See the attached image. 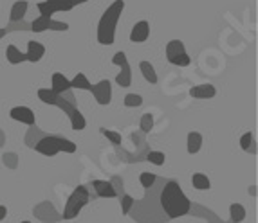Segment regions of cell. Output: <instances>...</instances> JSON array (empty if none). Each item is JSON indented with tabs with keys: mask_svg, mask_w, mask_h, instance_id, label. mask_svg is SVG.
I'll list each match as a JSON object with an SVG mask.
<instances>
[{
	"mask_svg": "<svg viewBox=\"0 0 258 223\" xmlns=\"http://www.w3.org/2000/svg\"><path fill=\"white\" fill-rule=\"evenodd\" d=\"M159 202L163 210L166 212V216L170 219L181 218V216H186L191 210V202L189 198L182 193L181 185L175 180H168L164 184L163 191H161Z\"/></svg>",
	"mask_w": 258,
	"mask_h": 223,
	"instance_id": "1",
	"label": "cell"
},
{
	"mask_svg": "<svg viewBox=\"0 0 258 223\" xmlns=\"http://www.w3.org/2000/svg\"><path fill=\"white\" fill-rule=\"evenodd\" d=\"M125 9V0H114L99 18L98 24V42L101 45H112L116 40V27L121 18V13Z\"/></svg>",
	"mask_w": 258,
	"mask_h": 223,
	"instance_id": "2",
	"label": "cell"
},
{
	"mask_svg": "<svg viewBox=\"0 0 258 223\" xmlns=\"http://www.w3.org/2000/svg\"><path fill=\"white\" fill-rule=\"evenodd\" d=\"M35 150L38 153L45 155V157H54L60 151H65V153H74L76 151V144L69 139L63 137H56V135H49V137L40 139L35 144Z\"/></svg>",
	"mask_w": 258,
	"mask_h": 223,
	"instance_id": "3",
	"label": "cell"
},
{
	"mask_svg": "<svg viewBox=\"0 0 258 223\" xmlns=\"http://www.w3.org/2000/svg\"><path fill=\"white\" fill-rule=\"evenodd\" d=\"M91 200V193H89V189L85 185H78L74 189L71 196L67 198V203H65V209H63V219H74L80 212H82L83 207L89 203Z\"/></svg>",
	"mask_w": 258,
	"mask_h": 223,
	"instance_id": "4",
	"label": "cell"
},
{
	"mask_svg": "<svg viewBox=\"0 0 258 223\" xmlns=\"http://www.w3.org/2000/svg\"><path fill=\"white\" fill-rule=\"evenodd\" d=\"M112 65H117V67H121V72L116 76L117 85L123 86V88L130 86V83H132V69H130L125 52H123V51L116 52V54H114V58H112Z\"/></svg>",
	"mask_w": 258,
	"mask_h": 223,
	"instance_id": "5",
	"label": "cell"
},
{
	"mask_svg": "<svg viewBox=\"0 0 258 223\" xmlns=\"http://www.w3.org/2000/svg\"><path fill=\"white\" fill-rule=\"evenodd\" d=\"M91 92H92V95H94L96 101H98V104H101V106H107V104H110V101H112V86H110V81H108V79H101L99 83L92 85Z\"/></svg>",
	"mask_w": 258,
	"mask_h": 223,
	"instance_id": "6",
	"label": "cell"
},
{
	"mask_svg": "<svg viewBox=\"0 0 258 223\" xmlns=\"http://www.w3.org/2000/svg\"><path fill=\"white\" fill-rule=\"evenodd\" d=\"M9 116H11V119H13V121L24 123V125H27V126H33L36 123L35 112L31 110V108H27V106H15V108H11Z\"/></svg>",
	"mask_w": 258,
	"mask_h": 223,
	"instance_id": "7",
	"label": "cell"
},
{
	"mask_svg": "<svg viewBox=\"0 0 258 223\" xmlns=\"http://www.w3.org/2000/svg\"><path fill=\"white\" fill-rule=\"evenodd\" d=\"M148 36H150V24H148L147 20H141L132 27V33H130V42L143 43V42H147Z\"/></svg>",
	"mask_w": 258,
	"mask_h": 223,
	"instance_id": "8",
	"label": "cell"
},
{
	"mask_svg": "<svg viewBox=\"0 0 258 223\" xmlns=\"http://www.w3.org/2000/svg\"><path fill=\"white\" fill-rule=\"evenodd\" d=\"M51 90L54 92V94H58V95L65 94V92L71 90V81L63 76V74L54 72V74H52V77H51Z\"/></svg>",
	"mask_w": 258,
	"mask_h": 223,
	"instance_id": "9",
	"label": "cell"
},
{
	"mask_svg": "<svg viewBox=\"0 0 258 223\" xmlns=\"http://www.w3.org/2000/svg\"><path fill=\"white\" fill-rule=\"evenodd\" d=\"M45 54V47H43L40 42H27V52H26V61H31V63H38L40 60Z\"/></svg>",
	"mask_w": 258,
	"mask_h": 223,
	"instance_id": "10",
	"label": "cell"
},
{
	"mask_svg": "<svg viewBox=\"0 0 258 223\" xmlns=\"http://www.w3.org/2000/svg\"><path fill=\"white\" fill-rule=\"evenodd\" d=\"M217 88L211 83H203V85H195L191 90H189V95L195 99H210L215 97Z\"/></svg>",
	"mask_w": 258,
	"mask_h": 223,
	"instance_id": "11",
	"label": "cell"
},
{
	"mask_svg": "<svg viewBox=\"0 0 258 223\" xmlns=\"http://www.w3.org/2000/svg\"><path fill=\"white\" fill-rule=\"evenodd\" d=\"M92 187H94L96 194H98L99 198H116L117 196L116 189H114L112 182H107V180H94V182H92Z\"/></svg>",
	"mask_w": 258,
	"mask_h": 223,
	"instance_id": "12",
	"label": "cell"
},
{
	"mask_svg": "<svg viewBox=\"0 0 258 223\" xmlns=\"http://www.w3.org/2000/svg\"><path fill=\"white\" fill-rule=\"evenodd\" d=\"M186 49H184V43L181 42V40H172V42H168L166 45V60L172 63L173 60H175L177 56L184 54Z\"/></svg>",
	"mask_w": 258,
	"mask_h": 223,
	"instance_id": "13",
	"label": "cell"
},
{
	"mask_svg": "<svg viewBox=\"0 0 258 223\" xmlns=\"http://www.w3.org/2000/svg\"><path fill=\"white\" fill-rule=\"evenodd\" d=\"M203 148V135L199 132H189L188 133V141H186V150L189 155H195L201 151Z\"/></svg>",
	"mask_w": 258,
	"mask_h": 223,
	"instance_id": "14",
	"label": "cell"
},
{
	"mask_svg": "<svg viewBox=\"0 0 258 223\" xmlns=\"http://www.w3.org/2000/svg\"><path fill=\"white\" fill-rule=\"evenodd\" d=\"M27 8H29V4H27L26 0H18V2H15L13 8H11V15H9V20L13 22H20L24 20V17H26L27 13Z\"/></svg>",
	"mask_w": 258,
	"mask_h": 223,
	"instance_id": "15",
	"label": "cell"
},
{
	"mask_svg": "<svg viewBox=\"0 0 258 223\" xmlns=\"http://www.w3.org/2000/svg\"><path fill=\"white\" fill-rule=\"evenodd\" d=\"M6 58H8V61L11 65H18V63H22V61H26V54H24L17 45H8V49H6Z\"/></svg>",
	"mask_w": 258,
	"mask_h": 223,
	"instance_id": "16",
	"label": "cell"
},
{
	"mask_svg": "<svg viewBox=\"0 0 258 223\" xmlns=\"http://www.w3.org/2000/svg\"><path fill=\"white\" fill-rule=\"evenodd\" d=\"M71 88H78V90H89V92H91L92 83L87 79V76L83 72H78L76 76L71 79Z\"/></svg>",
	"mask_w": 258,
	"mask_h": 223,
	"instance_id": "17",
	"label": "cell"
},
{
	"mask_svg": "<svg viewBox=\"0 0 258 223\" xmlns=\"http://www.w3.org/2000/svg\"><path fill=\"white\" fill-rule=\"evenodd\" d=\"M69 119H71V126H73V130H76V132H82V130H85L87 121H85V117H83V114L78 110V108H74V110L71 112Z\"/></svg>",
	"mask_w": 258,
	"mask_h": 223,
	"instance_id": "18",
	"label": "cell"
},
{
	"mask_svg": "<svg viewBox=\"0 0 258 223\" xmlns=\"http://www.w3.org/2000/svg\"><path fill=\"white\" fill-rule=\"evenodd\" d=\"M139 69H141L143 77H145L148 83H152V85L157 83V72H155L154 65H152L150 61H141V63H139Z\"/></svg>",
	"mask_w": 258,
	"mask_h": 223,
	"instance_id": "19",
	"label": "cell"
},
{
	"mask_svg": "<svg viewBox=\"0 0 258 223\" xmlns=\"http://www.w3.org/2000/svg\"><path fill=\"white\" fill-rule=\"evenodd\" d=\"M191 185H194L197 191H208L211 187V182L204 173H194L191 176Z\"/></svg>",
	"mask_w": 258,
	"mask_h": 223,
	"instance_id": "20",
	"label": "cell"
},
{
	"mask_svg": "<svg viewBox=\"0 0 258 223\" xmlns=\"http://www.w3.org/2000/svg\"><path fill=\"white\" fill-rule=\"evenodd\" d=\"M229 216L233 223H242L245 219V209L240 203H231L229 205Z\"/></svg>",
	"mask_w": 258,
	"mask_h": 223,
	"instance_id": "21",
	"label": "cell"
},
{
	"mask_svg": "<svg viewBox=\"0 0 258 223\" xmlns=\"http://www.w3.org/2000/svg\"><path fill=\"white\" fill-rule=\"evenodd\" d=\"M45 2L51 6L54 13H58V11H71L74 8L73 0H45Z\"/></svg>",
	"mask_w": 258,
	"mask_h": 223,
	"instance_id": "22",
	"label": "cell"
},
{
	"mask_svg": "<svg viewBox=\"0 0 258 223\" xmlns=\"http://www.w3.org/2000/svg\"><path fill=\"white\" fill-rule=\"evenodd\" d=\"M49 22H51V17H43V15H40L36 20H33V24H31V31L33 33H43V31L49 29Z\"/></svg>",
	"mask_w": 258,
	"mask_h": 223,
	"instance_id": "23",
	"label": "cell"
},
{
	"mask_svg": "<svg viewBox=\"0 0 258 223\" xmlns=\"http://www.w3.org/2000/svg\"><path fill=\"white\" fill-rule=\"evenodd\" d=\"M38 97H40V101H42V103L54 106L56 99H58V94H54L51 88H40V90H38Z\"/></svg>",
	"mask_w": 258,
	"mask_h": 223,
	"instance_id": "24",
	"label": "cell"
},
{
	"mask_svg": "<svg viewBox=\"0 0 258 223\" xmlns=\"http://www.w3.org/2000/svg\"><path fill=\"white\" fill-rule=\"evenodd\" d=\"M99 133H101L103 137H107L114 146H119L121 142H123L121 133H117V132H112V130H107V128H99Z\"/></svg>",
	"mask_w": 258,
	"mask_h": 223,
	"instance_id": "25",
	"label": "cell"
},
{
	"mask_svg": "<svg viewBox=\"0 0 258 223\" xmlns=\"http://www.w3.org/2000/svg\"><path fill=\"white\" fill-rule=\"evenodd\" d=\"M147 160L154 166H163L166 162V155L163 151H148L147 153Z\"/></svg>",
	"mask_w": 258,
	"mask_h": 223,
	"instance_id": "26",
	"label": "cell"
},
{
	"mask_svg": "<svg viewBox=\"0 0 258 223\" xmlns=\"http://www.w3.org/2000/svg\"><path fill=\"white\" fill-rule=\"evenodd\" d=\"M123 103H125L126 108H138L143 104V97L139 94H126Z\"/></svg>",
	"mask_w": 258,
	"mask_h": 223,
	"instance_id": "27",
	"label": "cell"
},
{
	"mask_svg": "<svg viewBox=\"0 0 258 223\" xmlns=\"http://www.w3.org/2000/svg\"><path fill=\"white\" fill-rule=\"evenodd\" d=\"M155 180H157V176L154 175V173H141V175H139V182H141V185L145 189H150L152 185L155 184Z\"/></svg>",
	"mask_w": 258,
	"mask_h": 223,
	"instance_id": "28",
	"label": "cell"
},
{
	"mask_svg": "<svg viewBox=\"0 0 258 223\" xmlns=\"http://www.w3.org/2000/svg\"><path fill=\"white\" fill-rule=\"evenodd\" d=\"M253 144H254V137H253V133H251V132L244 133V135L240 137V148L244 151H251Z\"/></svg>",
	"mask_w": 258,
	"mask_h": 223,
	"instance_id": "29",
	"label": "cell"
},
{
	"mask_svg": "<svg viewBox=\"0 0 258 223\" xmlns=\"http://www.w3.org/2000/svg\"><path fill=\"white\" fill-rule=\"evenodd\" d=\"M152 128H154V116H152V114H143V117H141V132L148 133Z\"/></svg>",
	"mask_w": 258,
	"mask_h": 223,
	"instance_id": "30",
	"label": "cell"
},
{
	"mask_svg": "<svg viewBox=\"0 0 258 223\" xmlns=\"http://www.w3.org/2000/svg\"><path fill=\"white\" fill-rule=\"evenodd\" d=\"M132 205H134V198L130 196V194H123V196H121V212H123V214H128Z\"/></svg>",
	"mask_w": 258,
	"mask_h": 223,
	"instance_id": "31",
	"label": "cell"
},
{
	"mask_svg": "<svg viewBox=\"0 0 258 223\" xmlns=\"http://www.w3.org/2000/svg\"><path fill=\"white\" fill-rule=\"evenodd\" d=\"M49 29H51V31H67V29H69V24H63V22H54L51 18V22H49Z\"/></svg>",
	"mask_w": 258,
	"mask_h": 223,
	"instance_id": "32",
	"label": "cell"
},
{
	"mask_svg": "<svg viewBox=\"0 0 258 223\" xmlns=\"http://www.w3.org/2000/svg\"><path fill=\"white\" fill-rule=\"evenodd\" d=\"M6 216H8V209H6L4 205H0V221H2Z\"/></svg>",
	"mask_w": 258,
	"mask_h": 223,
	"instance_id": "33",
	"label": "cell"
},
{
	"mask_svg": "<svg viewBox=\"0 0 258 223\" xmlns=\"http://www.w3.org/2000/svg\"><path fill=\"white\" fill-rule=\"evenodd\" d=\"M85 2H89V0H73L74 6H80V4H85Z\"/></svg>",
	"mask_w": 258,
	"mask_h": 223,
	"instance_id": "34",
	"label": "cell"
},
{
	"mask_svg": "<svg viewBox=\"0 0 258 223\" xmlns=\"http://www.w3.org/2000/svg\"><path fill=\"white\" fill-rule=\"evenodd\" d=\"M6 33H8V31H6V29H0V38H2V36H4Z\"/></svg>",
	"mask_w": 258,
	"mask_h": 223,
	"instance_id": "35",
	"label": "cell"
},
{
	"mask_svg": "<svg viewBox=\"0 0 258 223\" xmlns=\"http://www.w3.org/2000/svg\"><path fill=\"white\" fill-rule=\"evenodd\" d=\"M22 223H31V221H22Z\"/></svg>",
	"mask_w": 258,
	"mask_h": 223,
	"instance_id": "36",
	"label": "cell"
}]
</instances>
